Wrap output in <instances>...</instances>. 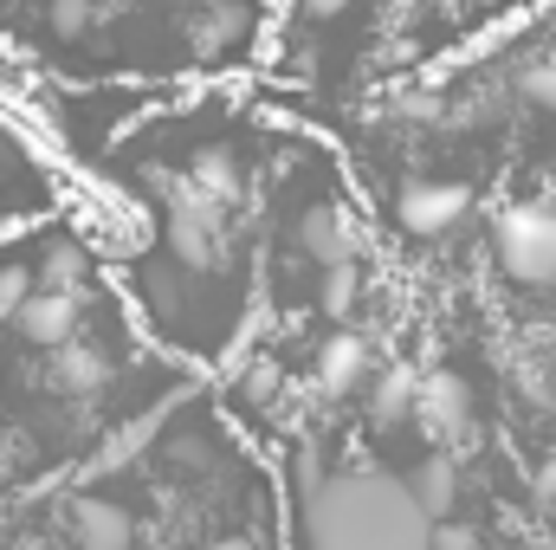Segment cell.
Returning <instances> with one entry per match:
<instances>
[{
	"instance_id": "6da1fadb",
	"label": "cell",
	"mask_w": 556,
	"mask_h": 550,
	"mask_svg": "<svg viewBox=\"0 0 556 550\" xmlns=\"http://www.w3.org/2000/svg\"><path fill=\"white\" fill-rule=\"evenodd\" d=\"M278 0H0V59L59 91L260 78Z\"/></svg>"
},
{
	"instance_id": "7a4b0ae2",
	"label": "cell",
	"mask_w": 556,
	"mask_h": 550,
	"mask_svg": "<svg viewBox=\"0 0 556 550\" xmlns=\"http://www.w3.org/2000/svg\"><path fill=\"white\" fill-rule=\"evenodd\" d=\"M531 7L538 0H350L343 46L324 72L317 98L298 104V117L330 130L337 117L363 111L389 85H408L420 72L459 59L466 46L492 39L498 26H511Z\"/></svg>"
},
{
	"instance_id": "3957f363",
	"label": "cell",
	"mask_w": 556,
	"mask_h": 550,
	"mask_svg": "<svg viewBox=\"0 0 556 550\" xmlns=\"http://www.w3.org/2000/svg\"><path fill=\"white\" fill-rule=\"evenodd\" d=\"M427 518L415 512L408 486L350 466V473H311L298 479V545L304 550H427Z\"/></svg>"
},
{
	"instance_id": "277c9868",
	"label": "cell",
	"mask_w": 556,
	"mask_h": 550,
	"mask_svg": "<svg viewBox=\"0 0 556 550\" xmlns=\"http://www.w3.org/2000/svg\"><path fill=\"white\" fill-rule=\"evenodd\" d=\"M479 260H492V273L518 291H556V195L544 188L498 195L485 214Z\"/></svg>"
},
{
	"instance_id": "5b68a950",
	"label": "cell",
	"mask_w": 556,
	"mask_h": 550,
	"mask_svg": "<svg viewBox=\"0 0 556 550\" xmlns=\"http://www.w3.org/2000/svg\"><path fill=\"white\" fill-rule=\"evenodd\" d=\"M376 376V350H369V337L363 330H350V324H337L324 343H317V370H311V389L317 396H330V402H343L350 389H363Z\"/></svg>"
},
{
	"instance_id": "8992f818",
	"label": "cell",
	"mask_w": 556,
	"mask_h": 550,
	"mask_svg": "<svg viewBox=\"0 0 556 550\" xmlns=\"http://www.w3.org/2000/svg\"><path fill=\"white\" fill-rule=\"evenodd\" d=\"M415 421L433 434V440H466L472 434V383L459 376V370H433V376H420V396H415Z\"/></svg>"
},
{
	"instance_id": "52a82bcc",
	"label": "cell",
	"mask_w": 556,
	"mask_h": 550,
	"mask_svg": "<svg viewBox=\"0 0 556 550\" xmlns=\"http://www.w3.org/2000/svg\"><path fill=\"white\" fill-rule=\"evenodd\" d=\"M52 363H46V376H52V389L59 396H72V402H85V396H104L111 383H117V363H111V350L104 343H91V337H72V343H59V350H46Z\"/></svg>"
},
{
	"instance_id": "ba28073f",
	"label": "cell",
	"mask_w": 556,
	"mask_h": 550,
	"mask_svg": "<svg viewBox=\"0 0 556 550\" xmlns=\"http://www.w3.org/2000/svg\"><path fill=\"white\" fill-rule=\"evenodd\" d=\"M65 532H72V545L78 550H130L137 518H130L124 505L98 499V492H78V499L65 505Z\"/></svg>"
},
{
	"instance_id": "9c48e42d",
	"label": "cell",
	"mask_w": 556,
	"mask_h": 550,
	"mask_svg": "<svg viewBox=\"0 0 556 550\" xmlns=\"http://www.w3.org/2000/svg\"><path fill=\"white\" fill-rule=\"evenodd\" d=\"M402 486H408V499H415V512L427 525H453V505H459V460H453L446 447H433Z\"/></svg>"
},
{
	"instance_id": "30bf717a",
	"label": "cell",
	"mask_w": 556,
	"mask_h": 550,
	"mask_svg": "<svg viewBox=\"0 0 556 550\" xmlns=\"http://www.w3.org/2000/svg\"><path fill=\"white\" fill-rule=\"evenodd\" d=\"M415 396H420L415 363H382L369 376V414H376V427H408L415 421Z\"/></svg>"
},
{
	"instance_id": "8fae6325",
	"label": "cell",
	"mask_w": 556,
	"mask_h": 550,
	"mask_svg": "<svg viewBox=\"0 0 556 550\" xmlns=\"http://www.w3.org/2000/svg\"><path fill=\"white\" fill-rule=\"evenodd\" d=\"M278 389H285V370H278L273 357H253V363L240 370V396H247V402H273Z\"/></svg>"
},
{
	"instance_id": "7c38bea8",
	"label": "cell",
	"mask_w": 556,
	"mask_h": 550,
	"mask_svg": "<svg viewBox=\"0 0 556 550\" xmlns=\"http://www.w3.org/2000/svg\"><path fill=\"white\" fill-rule=\"evenodd\" d=\"M26 291H33V260H20V253H13V260H0V324L20 311V298H26Z\"/></svg>"
},
{
	"instance_id": "4fadbf2b",
	"label": "cell",
	"mask_w": 556,
	"mask_h": 550,
	"mask_svg": "<svg viewBox=\"0 0 556 550\" xmlns=\"http://www.w3.org/2000/svg\"><path fill=\"white\" fill-rule=\"evenodd\" d=\"M137 447H142V427H117V434L104 440V453L91 460V479H111V473H117V466H124Z\"/></svg>"
},
{
	"instance_id": "5bb4252c",
	"label": "cell",
	"mask_w": 556,
	"mask_h": 550,
	"mask_svg": "<svg viewBox=\"0 0 556 550\" xmlns=\"http://www.w3.org/2000/svg\"><path fill=\"white\" fill-rule=\"evenodd\" d=\"M531 499H538V505H556V453L531 473Z\"/></svg>"
},
{
	"instance_id": "9a60e30c",
	"label": "cell",
	"mask_w": 556,
	"mask_h": 550,
	"mask_svg": "<svg viewBox=\"0 0 556 550\" xmlns=\"http://www.w3.org/2000/svg\"><path fill=\"white\" fill-rule=\"evenodd\" d=\"M175 460H181V466H207V460H214V447L188 434V440H175Z\"/></svg>"
},
{
	"instance_id": "2e32d148",
	"label": "cell",
	"mask_w": 556,
	"mask_h": 550,
	"mask_svg": "<svg viewBox=\"0 0 556 550\" xmlns=\"http://www.w3.org/2000/svg\"><path fill=\"white\" fill-rule=\"evenodd\" d=\"M201 550H253V538H214V545H201Z\"/></svg>"
}]
</instances>
